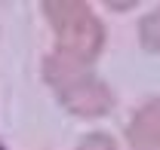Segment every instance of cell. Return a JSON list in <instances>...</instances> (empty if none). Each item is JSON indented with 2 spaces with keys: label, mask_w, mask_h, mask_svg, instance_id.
I'll return each instance as SVG.
<instances>
[{
  "label": "cell",
  "mask_w": 160,
  "mask_h": 150,
  "mask_svg": "<svg viewBox=\"0 0 160 150\" xmlns=\"http://www.w3.org/2000/svg\"><path fill=\"white\" fill-rule=\"evenodd\" d=\"M77 150H120V147H117V141H114L108 132H89V135L80 138Z\"/></svg>",
  "instance_id": "obj_5"
},
{
  "label": "cell",
  "mask_w": 160,
  "mask_h": 150,
  "mask_svg": "<svg viewBox=\"0 0 160 150\" xmlns=\"http://www.w3.org/2000/svg\"><path fill=\"white\" fill-rule=\"evenodd\" d=\"M139 43L145 52H160V6L139 19Z\"/></svg>",
  "instance_id": "obj_4"
},
{
  "label": "cell",
  "mask_w": 160,
  "mask_h": 150,
  "mask_svg": "<svg viewBox=\"0 0 160 150\" xmlns=\"http://www.w3.org/2000/svg\"><path fill=\"white\" fill-rule=\"evenodd\" d=\"M43 16L52 25L56 52L80 64H92L105 49V25L83 0H46Z\"/></svg>",
  "instance_id": "obj_2"
},
{
  "label": "cell",
  "mask_w": 160,
  "mask_h": 150,
  "mask_svg": "<svg viewBox=\"0 0 160 150\" xmlns=\"http://www.w3.org/2000/svg\"><path fill=\"white\" fill-rule=\"evenodd\" d=\"M126 144L132 150H160V95L139 104L129 116Z\"/></svg>",
  "instance_id": "obj_3"
},
{
  "label": "cell",
  "mask_w": 160,
  "mask_h": 150,
  "mask_svg": "<svg viewBox=\"0 0 160 150\" xmlns=\"http://www.w3.org/2000/svg\"><path fill=\"white\" fill-rule=\"evenodd\" d=\"M43 77L56 89L62 107L74 116L99 120L114 110V92L108 89L105 80H99L89 71V64H80V61H71V58L52 52L43 61Z\"/></svg>",
  "instance_id": "obj_1"
}]
</instances>
